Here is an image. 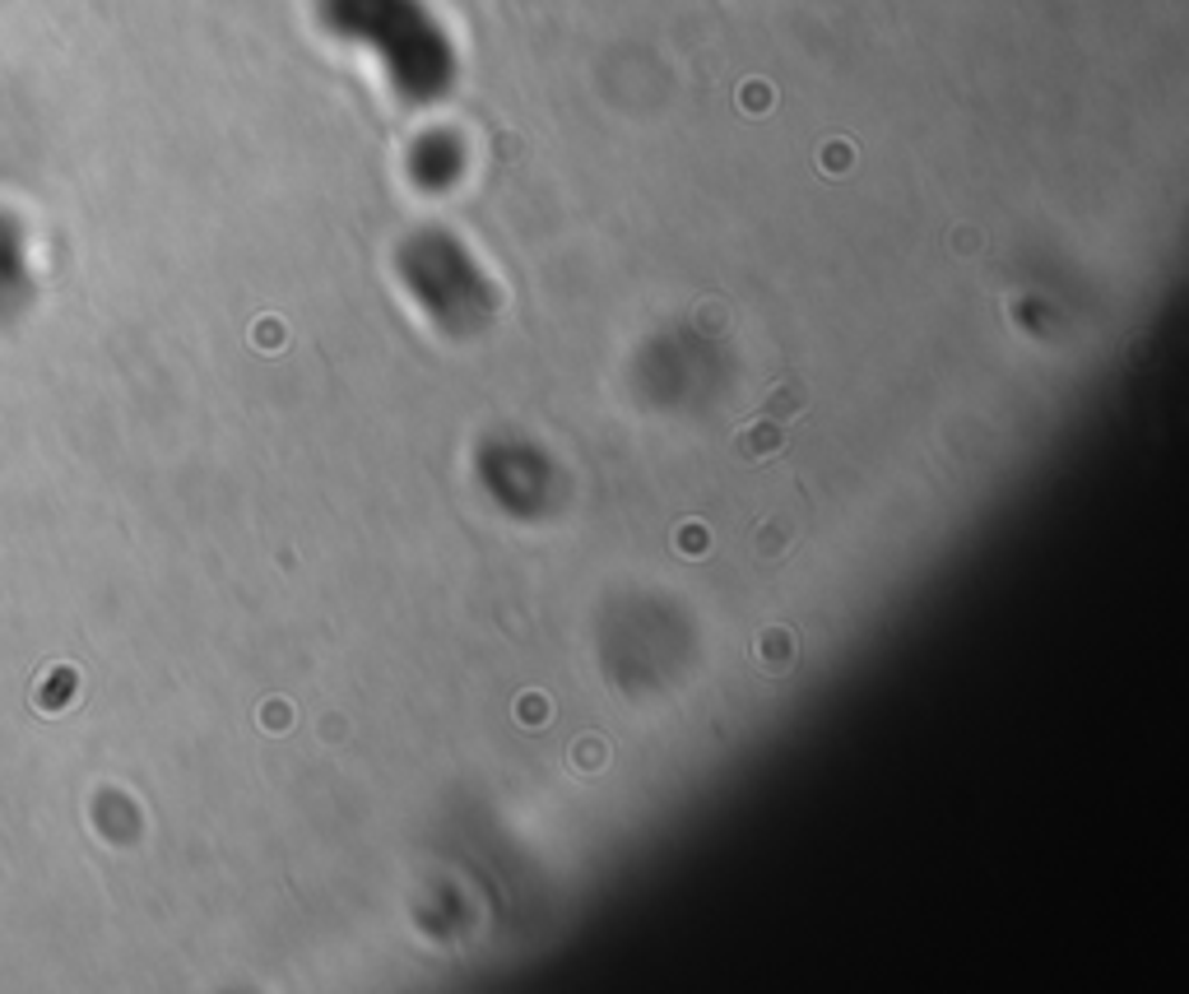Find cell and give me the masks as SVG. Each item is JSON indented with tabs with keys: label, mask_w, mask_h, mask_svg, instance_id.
I'll list each match as a JSON object with an SVG mask.
<instances>
[{
	"label": "cell",
	"mask_w": 1189,
	"mask_h": 994,
	"mask_svg": "<svg viewBox=\"0 0 1189 994\" xmlns=\"http://www.w3.org/2000/svg\"><path fill=\"white\" fill-rule=\"evenodd\" d=\"M735 451H739V461H748V465L772 461V455L786 451V423L758 414V419L744 427V433H735Z\"/></svg>",
	"instance_id": "obj_1"
},
{
	"label": "cell",
	"mask_w": 1189,
	"mask_h": 994,
	"mask_svg": "<svg viewBox=\"0 0 1189 994\" xmlns=\"http://www.w3.org/2000/svg\"><path fill=\"white\" fill-rule=\"evenodd\" d=\"M804 400H808V395H804L799 382H780V386L772 391V400L763 405V414H767V419H780V423H790V419L804 410Z\"/></svg>",
	"instance_id": "obj_2"
}]
</instances>
